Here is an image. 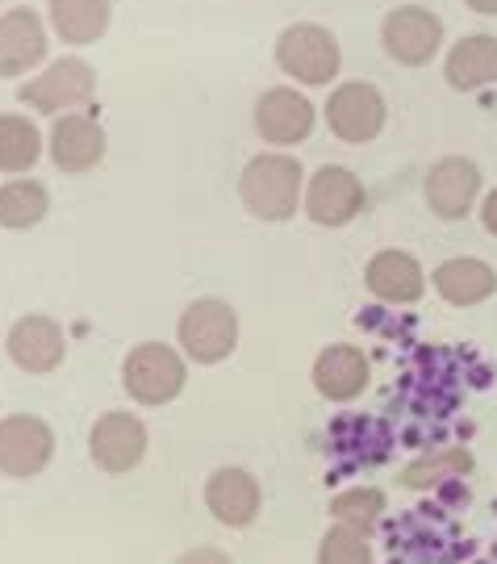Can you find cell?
Here are the masks:
<instances>
[{
    "instance_id": "5",
    "label": "cell",
    "mask_w": 497,
    "mask_h": 564,
    "mask_svg": "<svg viewBox=\"0 0 497 564\" xmlns=\"http://www.w3.org/2000/svg\"><path fill=\"white\" fill-rule=\"evenodd\" d=\"M97 97V67L80 55H63L18 88V101L34 113H76Z\"/></svg>"
},
{
    "instance_id": "21",
    "label": "cell",
    "mask_w": 497,
    "mask_h": 564,
    "mask_svg": "<svg viewBox=\"0 0 497 564\" xmlns=\"http://www.w3.org/2000/svg\"><path fill=\"white\" fill-rule=\"evenodd\" d=\"M46 18L67 46H93L97 39H105L114 21V4L109 0H51Z\"/></svg>"
},
{
    "instance_id": "3",
    "label": "cell",
    "mask_w": 497,
    "mask_h": 564,
    "mask_svg": "<svg viewBox=\"0 0 497 564\" xmlns=\"http://www.w3.org/2000/svg\"><path fill=\"white\" fill-rule=\"evenodd\" d=\"M188 384V360L184 351L168 343H139L121 360V389L139 405H168L176 402Z\"/></svg>"
},
{
    "instance_id": "16",
    "label": "cell",
    "mask_w": 497,
    "mask_h": 564,
    "mask_svg": "<svg viewBox=\"0 0 497 564\" xmlns=\"http://www.w3.org/2000/svg\"><path fill=\"white\" fill-rule=\"evenodd\" d=\"M46 51V25L30 4H18L0 18V80L30 76V67H39Z\"/></svg>"
},
{
    "instance_id": "6",
    "label": "cell",
    "mask_w": 497,
    "mask_h": 564,
    "mask_svg": "<svg viewBox=\"0 0 497 564\" xmlns=\"http://www.w3.org/2000/svg\"><path fill=\"white\" fill-rule=\"evenodd\" d=\"M326 126H331V134L338 142H352V147H364V142H372L385 130V121H389V105L380 97L377 84L368 80H347V84H335L331 88V97H326Z\"/></svg>"
},
{
    "instance_id": "28",
    "label": "cell",
    "mask_w": 497,
    "mask_h": 564,
    "mask_svg": "<svg viewBox=\"0 0 497 564\" xmlns=\"http://www.w3.org/2000/svg\"><path fill=\"white\" fill-rule=\"evenodd\" d=\"M480 226H485V230H489V235L497 239V188L480 197Z\"/></svg>"
},
{
    "instance_id": "17",
    "label": "cell",
    "mask_w": 497,
    "mask_h": 564,
    "mask_svg": "<svg viewBox=\"0 0 497 564\" xmlns=\"http://www.w3.org/2000/svg\"><path fill=\"white\" fill-rule=\"evenodd\" d=\"M364 284L385 305H414L426 293V272H422V263L410 251L385 247L364 268Z\"/></svg>"
},
{
    "instance_id": "27",
    "label": "cell",
    "mask_w": 497,
    "mask_h": 564,
    "mask_svg": "<svg viewBox=\"0 0 497 564\" xmlns=\"http://www.w3.org/2000/svg\"><path fill=\"white\" fill-rule=\"evenodd\" d=\"M176 564H235L226 552H218V547H193V552H184Z\"/></svg>"
},
{
    "instance_id": "2",
    "label": "cell",
    "mask_w": 497,
    "mask_h": 564,
    "mask_svg": "<svg viewBox=\"0 0 497 564\" xmlns=\"http://www.w3.org/2000/svg\"><path fill=\"white\" fill-rule=\"evenodd\" d=\"M277 67L293 84L326 88V84H335L338 67H343V51H338V39L326 25H318V21H298V25H284L280 30Z\"/></svg>"
},
{
    "instance_id": "15",
    "label": "cell",
    "mask_w": 497,
    "mask_h": 564,
    "mask_svg": "<svg viewBox=\"0 0 497 564\" xmlns=\"http://www.w3.org/2000/svg\"><path fill=\"white\" fill-rule=\"evenodd\" d=\"M205 506H209V514L218 519L222 527H251L259 519V510H263V485L239 468V464H226L218 473H209V481H205Z\"/></svg>"
},
{
    "instance_id": "14",
    "label": "cell",
    "mask_w": 497,
    "mask_h": 564,
    "mask_svg": "<svg viewBox=\"0 0 497 564\" xmlns=\"http://www.w3.org/2000/svg\"><path fill=\"white\" fill-rule=\"evenodd\" d=\"M4 351L9 360L18 364L21 372L30 377H46L55 372L67 356V339H63V326L46 314H25L9 326V339H4Z\"/></svg>"
},
{
    "instance_id": "8",
    "label": "cell",
    "mask_w": 497,
    "mask_h": 564,
    "mask_svg": "<svg viewBox=\"0 0 497 564\" xmlns=\"http://www.w3.org/2000/svg\"><path fill=\"white\" fill-rule=\"evenodd\" d=\"M301 205H305L310 223L338 230V226L356 223L359 214H364L368 193H364V181H359L352 167L326 163V167H318V172L305 181V202Z\"/></svg>"
},
{
    "instance_id": "7",
    "label": "cell",
    "mask_w": 497,
    "mask_h": 564,
    "mask_svg": "<svg viewBox=\"0 0 497 564\" xmlns=\"http://www.w3.org/2000/svg\"><path fill=\"white\" fill-rule=\"evenodd\" d=\"M380 46L401 67H426L443 51V18L426 4H401L380 21Z\"/></svg>"
},
{
    "instance_id": "23",
    "label": "cell",
    "mask_w": 497,
    "mask_h": 564,
    "mask_svg": "<svg viewBox=\"0 0 497 564\" xmlns=\"http://www.w3.org/2000/svg\"><path fill=\"white\" fill-rule=\"evenodd\" d=\"M473 473V452L464 447H443V452H426L401 468V485L406 489H443V485H456L460 477Z\"/></svg>"
},
{
    "instance_id": "20",
    "label": "cell",
    "mask_w": 497,
    "mask_h": 564,
    "mask_svg": "<svg viewBox=\"0 0 497 564\" xmlns=\"http://www.w3.org/2000/svg\"><path fill=\"white\" fill-rule=\"evenodd\" d=\"M443 80L456 93H477L497 84V39L494 34H464L443 59Z\"/></svg>"
},
{
    "instance_id": "1",
    "label": "cell",
    "mask_w": 497,
    "mask_h": 564,
    "mask_svg": "<svg viewBox=\"0 0 497 564\" xmlns=\"http://www.w3.org/2000/svg\"><path fill=\"white\" fill-rule=\"evenodd\" d=\"M239 197L247 214L259 223H289L298 214V205L305 202V172L293 155H280V151L256 155L242 167Z\"/></svg>"
},
{
    "instance_id": "26",
    "label": "cell",
    "mask_w": 497,
    "mask_h": 564,
    "mask_svg": "<svg viewBox=\"0 0 497 564\" xmlns=\"http://www.w3.org/2000/svg\"><path fill=\"white\" fill-rule=\"evenodd\" d=\"M318 564H377L368 535H359L352 527H331L318 540Z\"/></svg>"
},
{
    "instance_id": "29",
    "label": "cell",
    "mask_w": 497,
    "mask_h": 564,
    "mask_svg": "<svg viewBox=\"0 0 497 564\" xmlns=\"http://www.w3.org/2000/svg\"><path fill=\"white\" fill-rule=\"evenodd\" d=\"M473 13H480V18H497V0H464Z\"/></svg>"
},
{
    "instance_id": "13",
    "label": "cell",
    "mask_w": 497,
    "mask_h": 564,
    "mask_svg": "<svg viewBox=\"0 0 497 564\" xmlns=\"http://www.w3.org/2000/svg\"><path fill=\"white\" fill-rule=\"evenodd\" d=\"M46 151H51V163L67 172V176H80V172H93L105 151H109V139L100 130V121L93 113H63L51 126V139H46Z\"/></svg>"
},
{
    "instance_id": "19",
    "label": "cell",
    "mask_w": 497,
    "mask_h": 564,
    "mask_svg": "<svg viewBox=\"0 0 497 564\" xmlns=\"http://www.w3.org/2000/svg\"><path fill=\"white\" fill-rule=\"evenodd\" d=\"M431 284H435V293L447 305L468 310V305L489 302L497 293V268H489L477 256H456V260L439 263L435 272H431Z\"/></svg>"
},
{
    "instance_id": "22",
    "label": "cell",
    "mask_w": 497,
    "mask_h": 564,
    "mask_svg": "<svg viewBox=\"0 0 497 564\" xmlns=\"http://www.w3.org/2000/svg\"><path fill=\"white\" fill-rule=\"evenodd\" d=\"M51 214V193L42 181L30 176H13L0 184V226L4 230H34Z\"/></svg>"
},
{
    "instance_id": "18",
    "label": "cell",
    "mask_w": 497,
    "mask_h": 564,
    "mask_svg": "<svg viewBox=\"0 0 497 564\" xmlns=\"http://www.w3.org/2000/svg\"><path fill=\"white\" fill-rule=\"evenodd\" d=\"M372 381V364L356 343H331L314 360V389L326 402H356Z\"/></svg>"
},
{
    "instance_id": "10",
    "label": "cell",
    "mask_w": 497,
    "mask_h": 564,
    "mask_svg": "<svg viewBox=\"0 0 497 564\" xmlns=\"http://www.w3.org/2000/svg\"><path fill=\"white\" fill-rule=\"evenodd\" d=\"M480 167L464 155H447L439 160L426 181H422V197H426V209L443 218V223H460L468 218L473 209L480 205Z\"/></svg>"
},
{
    "instance_id": "9",
    "label": "cell",
    "mask_w": 497,
    "mask_h": 564,
    "mask_svg": "<svg viewBox=\"0 0 497 564\" xmlns=\"http://www.w3.org/2000/svg\"><path fill=\"white\" fill-rule=\"evenodd\" d=\"M55 460V431L39 414H9L0 419V473L13 481L39 477Z\"/></svg>"
},
{
    "instance_id": "24",
    "label": "cell",
    "mask_w": 497,
    "mask_h": 564,
    "mask_svg": "<svg viewBox=\"0 0 497 564\" xmlns=\"http://www.w3.org/2000/svg\"><path fill=\"white\" fill-rule=\"evenodd\" d=\"M42 160V130L34 118L0 113V172L21 176Z\"/></svg>"
},
{
    "instance_id": "11",
    "label": "cell",
    "mask_w": 497,
    "mask_h": 564,
    "mask_svg": "<svg viewBox=\"0 0 497 564\" xmlns=\"http://www.w3.org/2000/svg\"><path fill=\"white\" fill-rule=\"evenodd\" d=\"M314 121H318V109L314 101L289 88V84H277L268 93H259L256 101V134L272 147H298L314 134Z\"/></svg>"
},
{
    "instance_id": "25",
    "label": "cell",
    "mask_w": 497,
    "mask_h": 564,
    "mask_svg": "<svg viewBox=\"0 0 497 564\" xmlns=\"http://www.w3.org/2000/svg\"><path fill=\"white\" fill-rule=\"evenodd\" d=\"M385 506H389L385 489H377V485H356V489H343V494L331 498V519L338 527L359 531V535H372L380 527V519H385Z\"/></svg>"
},
{
    "instance_id": "12",
    "label": "cell",
    "mask_w": 497,
    "mask_h": 564,
    "mask_svg": "<svg viewBox=\"0 0 497 564\" xmlns=\"http://www.w3.org/2000/svg\"><path fill=\"white\" fill-rule=\"evenodd\" d=\"M88 456H93L100 473H114V477L139 468L142 456H147V426H142V419H134L130 410L100 414L93 431H88Z\"/></svg>"
},
{
    "instance_id": "4",
    "label": "cell",
    "mask_w": 497,
    "mask_h": 564,
    "mask_svg": "<svg viewBox=\"0 0 497 564\" xmlns=\"http://www.w3.org/2000/svg\"><path fill=\"white\" fill-rule=\"evenodd\" d=\"M176 343L184 351V360L205 364V368L230 360L235 347H239V314H235V305L222 302V297H201V302L184 305Z\"/></svg>"
}]
</instances>
